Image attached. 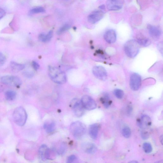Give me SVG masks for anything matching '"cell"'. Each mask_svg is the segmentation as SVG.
Here are the masks:
<instances>
[{"mask_svg": "<svg viewBox=\"0 0 163 163\" xmlns=\"http://www.w3.org/2000/svg\"><path fill=\"white\" fill-rule=\"evenodd\" d=\"M104 37L106 41L109 43H113L116 41V34L114 30L110 29L107 31L104 34Z\"/></svg>", "mask_w": 163, "mask_h": 163, "instance_id": "cell-15", "label": "cell"}, {"mask_svg": "<svg viewBox=\"0 0 163 163\" xmlns=\"http://www.w3.org/2000/svg\"><path fill=\"white\" fill-rule=\"evenodd\" d=\"M13 118L17 125L19 126H24L27 119V114L24 108L21 106L16 108L13 113Z\"/></svg>", "mask_w": 163, "mask_h": 163, "instance_id": "cell-4", "label": "cell"}, {"mask_svg": "<svg viewBox=\"0 0 163 163\" xmlns=\"http://www.w3.org/2000/svg\"><path fill=\"white\" fill-rule=\"evenodd\" d=\"M151 124V120L150 117L146 115H143L141 119L137 120L138 125L140 128H146Z\"/></svg>", "mask_w": 163, "mask_h": 163, "instance_id": "cell-13", "label": "cell"}, {"mask_svg": "<svg viewBox=\"0 0 163 163\" xmlns=\"http://www.w3.org/2000/svg\"><path fill=\"white\" fill-rule=\"evenodd\" d=\"M45 11V10L43 8L39 7L36 8L31 10L29 12V13L31 15H33L44 12Z\"/></svg>", "mask_w": 163, "mask_h": 163, "instance_id": "cell-27", "label": "cell"}, {"mask_svg": "<svg viewBox=\"0 0 163 163\" xmlns=\"http://www.w3.org/2000/svg\"><path fill=\"white\" fill-rule=\"evenodd\" d=\"M54 152L46 145H42L39 149V155L40 158L43 161L52 160L54 156Z\"/></svg>", "mask_w": 163, "mask_h": 163, "instance_id": "cell-7", "label": "cell"}, {"mask_svg": "<svg viewBox=\"0 0 163 163\" xmlns=\"http://www.w3.org/2000/svg\"><path fill=\"white\" fill-rule=\"evenodd\" d=\"M70 129L73 136L77 139L82 138L86 131L85 126L82 122L79 121L72 123L70 126Z\"/></svg>", "mask_w": 163, "mask_h": 163, "instance_id": "cell-3", "label": "cell"}, {"mask_svg": "<svg viewBox=\"0 0 163 163\" xmlns=\"http://www.w3.org/2000/svg\"><path fill=\"white\" fill-rule=\"evenodd\" d=\"M137 38V41L140 45L147 47L151 44V40L144 36L139 35Z\"/></svg>", "mask_w": 163, "mask_h": 163, "instance_id": "cell-19", "label": "cell"}, {"mask_svg": "<svg viewBox=\"0 0 163 163\" xmlns=\"http://www.w3.org/2000/svg\"><path fill=\"white\" fill-rule=\"evenodd\" d=\"M101 102L106 108H108L111 105L112 101L110 100L109 97L106 95L103 97L101 99Z\"/></svg>", "mask_w": 163, "mask_h": 163, "instance_id": "cell-23", "label": "cell"}, {"mask_svg": "<svg viewBox=\"0 0 163 163\" xmlns=\"http://www.w3.org/2000/svg\"><path fill=\"white\" fill-rule=\"evenodd\" d=\"M141 78L139 75L136 73L133 74L131 76L130 85L132 90L137 91L139 90L141 84Z\"/></svg>", "mask_w": 163, "mask_h": 163, "instance_id": "cell-10", "label": "cell"}, {"mask_svg": "<svg viewBox=\"0 0 163 163\" xmlns=\"http://www.w3.org/2000/svg\"><path fill=\"white\" fill-rule=\"evenodd\" d=\"M160 141L161 143L162 144V143H163V136L162 135H161V136L160 137Z\"/></svg>", "mask_w": 163, "mask_h": 163, "instance_id": "cell-38", "label": "cell"}, {"mask_svg": "<svg viewBox=\"0 0 163 163\" xmlns=\"http://www.w3.org/2000/svg\"><path fill=\"white\" fill-rule=\"evenodd\" d=\"M70 105L75 115L77 117L82 116L84 114L85 109L81 100L76 98L73 99L71 101Z\"/></svg>", "mask_w": 163, "mask_h": 163, "instance_id": "cell-5", "label": "cell"}, {"mask_svg": "<svg viewBox=\"0 0 163 163\" xmlns=\"http://www.w3.org/2000/svg\"><path fill=\"white\" fill-rule=\"evenodd\" d=\"M130 163H138V161H131L130 162Z\"/></svg>", "mask_w": 163, "mask_h": 163, "instance_id": "cell-39", "label": "cell"}, {"mask_svg": "<svg viewBox=\"0 0 163 163\" xmlns=\"http://www.w3.org/2000/svg\"><path fill=\"white\" fill-rule=\"evenodd\" d=\"M127 113L128 114H130L132 112V108L131 106H129L127 109Z\"/></svg>", "mask_w": 163, "mask_h": 163, "instance_id": "cell-37", "label": "cell"}, {"mask_svg": "<svg viewBox=\"0 0 163 163\" xmlns=\"http://www.w3.org/2000/svg\"><path fill=\"white\" fill-rule=\"evenodd\" d=\"M12 70L16 72H18L23 70L25 68V65L23 64L12 61L10 64Z\"/></svg>", "mask_w": 163, "mask_h": 163, "instance_id": "cell-21", "label": "cell"}, {"mask_svg": "<svg viewBox=\"0 0 163 163\" xmlns=\"http://www.w3.org/2000/svg\"><path fill=\"white\" fill-rule=\"evenodd\" d=\"M123 3L122 0H108L106 2V7L110 11H117L121 9Z\"/></svg>", "mask_w": 163, "mask_h": 163, "instance_id": "cell-12", "label": "cell"}, {"mask_svg": "<svg viewBox=\"0 0 163 163\" xmlns=\"http://www.w3.org/2000/svg\"><path fill=\"white\" fill-rule=\"evenodd\" d=\"M32 66L33 69L36 71L38 70L40 68V65L39 64L35 61H33L32 62Z\"/></svg>", "mask_w": 163, "mask_h": 163, "instance_id": "cell-33", "label": "cell"}, {"mask_svg": "<svg viewBox=\"0 0 163 163\" xmlns=\"http://www.w3.org/2000/svg\"><path fill=\"white\" fill-rule=\"evenodd\" d=\"M82 146L84 151L88 154H93L95 153L97 150L96 145L90 143L84 144Z\"/></svg>", "mask_w": 163, "mask_h": 163, "instance_id": "cell-16", "label": "cell"}, {"mask_svg": "<svg viewBox=\"0 0 163 163\" xmlns=\"http://www.w3.org/2000/svg\"><path fill=\"white\" fill-rule=\"evenodd\" d=\"M77 159V158L74 155H71L68 158L67 163H72L75 161Z\"/></svg>", "mask_w": 163, "mask_h": 163, "instance_id": "cell-31", "label": "cell"}, {"mask_svg": "<svg viewBox=\"0 0 163 163\" xmlns=\"http://www.w3.org/2000/svg\"><path fill=\"white\" fill-rule=\"evenodd\" d=\"M81 101L85 109L88 110H94L97 107L96 102L89 96H84L82 98Z\"/></svg>", "mask_w": 163, "mask_h": 163, "instance_id": "cell-8", "label": "cell"}, {"mask_svg": "<svg viewBox=\"0 0 163 163\" xmlns=\"http://www.w3.org/2000/svg\"><path fill=\"white\" fill-rule=\"evenodd\" d=\"M158 48L159 50L162 53L163 52V46L162 43H160L158 45Z\"/></svg>", "mask_w": 163, "mask_h": 163, "instance_id": "cell-36", "label": "cell"}, {"mask_svg": "<svg viewBox=\"0 0 163 163\" xmlns=\"http://www.w3.org/2000/svg\"><path fill=\"white\" fill-rule=\"evenodd\" d=\"M3 84L18 87L22 84V81L19 77L14 76H5L1 79Z\"/></svg>", "mask_w": 163, "mask_h": 163, "instance_id": "cell-6", "label": "cell"}, {"mask_svg": "<svg viewBox=\"0 0 163 163\" xmlns=\"http://www.w3.org/2000/svg\"><path fill=\"white\" fill-rule=\"evenodd\" d=\"M16 92L13 91L9 90L6 92L5 94V97L7 100L12 101L15 99L16 97Z\"/></svg>", "mask_w": 163, "mask_h": 163, "instance_id": "cell-22", "label": "cell"}, {"mask_svg": "<svg viewBox=\"0 0 163 163\" xmlns=\"http://www.w3.org/2000/svg\"><path fill=\"white\" fill-rule=\"evenodd\" d=\"M67 148L66 144L64 143H62L60 145L58 151H57L58 154L59 155H63L65 152Z\"/></svg>", "mask_w": 163, "mask_h": 163, "instance_id": "cell-29", "label": "cell"}, {"mask_svg": "<svg viewBox=\"0 0 163 163\" xmlns=\"http://www.w3.org/2000/svg\"><path fill=\"white\" fill-rule=\"evenodd\" d=\"M99 131V127L96 124L91 125L89 129V133L91 137L94 140L97 137Z\"/></svg>", "mask_w": 163, "mask_h": 163, "instance_id": "cell-17", "label": "cell"}, {"mask_svg": "<svg viewBox=\"0 0 163 163\" xmlns=\"http://www.w3.org/2000/svg\"><path fill=\"white\" fill-rule=\"evenodd\" d=\"M65 1H69V0H65Z\"/></svg>", "mask_w": 163, "mask_h": 163, "instance_id": "cell-40", "label": "cell"}, {"mask_svg": "<svg viewBox=\"0 0 163 163\" xmlns=\"http://www.w3.org/2000/svg\"><path fill=\"white\" fill-rule=\"evenodd\" d=\"M5 57L4 54L0 52V66H2L5 63Z\"/></svg>", "mask_w": 163, "mask_h": 163, "instance_id": "cell-30", "label": "cell"}, {"mask_svg": "<svg viewBox=\"0 0 163 163\" xmlns=\"http://www.w3.org/2000/svg\"><path fill=\"white\" fill-rule=\"evenodd\" d=\"M143 148L146 153H150L152 151V147L151 144L148 142H145L143 145Z\"/></svg>", "mask_w": 163, "mask_h": 163, "instance_id": "cell-26", "label": "cell"}, {"mask_svg": "<svg viewBox=\"0 0 163 163\" xmlns=\"http://www.w3.org/2000/svg\"><path fill=\"white\" fill-rule=\"evenodd\" d=\"M114 93L115 96L119 99H121L124 96V92L120 89H116L114 90Z\"/></svg>", "mask_w": 163, "mask_h": 163, "instance_id": "cell-28", "label": "cell"}, {"mask_svg": "<svg viewBox=\"0 0 163 163\" xmlns=\"http://www.w3.org/2000/svg\"><path fill=\"white\" fill-rule=\"evenodd\" d=\"M48 72L50 78L54 82L59 85H63L66 83V75L64 72L59 68L49 66Z\"/></svg>", "mask_w": 163, "mask_h": 163, "instance_id": "cell-1", "label": "cell"}, {"mask_svg": "<svg viewBox=\"0 0 163 163\" xmlns=\"http://www.w3.org/2000/svg\"><path fill=\"white\" fill-rule=\"evenodd\" d=\"M24 75L26 77L30 78L32 77L33 75V72L29 71H26L24 72Z\"/></svg>", "mask_w": 163, "mask_h": 163, "instance_id": "cell-35", "label": "cell"}, {"mask_svg": "<svg viewBox=\"0 0 163 163\" xmlns=\"http://www.w3.org/2000/svg\"><path fill=\"white\" fill-rule=\"evenodd\" d=\"M53 34V31L52 30L50 31L47 34L44 33H41L39 36V39L43 42H49L52 39Z\"/></svg>", "mask_w": 163, "mask_h": 163, "instance_id": "cell-20", "label": "cell"}, {"mask_svg": "<svg viewBox=\"0 0 163 163\" xmlns=\"http://www.w3.org/2000/svg\"><path fill=\"white\" fill-rule=\"evenodd\" d=\"M104 12L102 10H95L92 12L88 17V21L92 24H95L103 18Z\"/></svg>", "mask_w": 163, "mask_h": 163, "instance_id": "cell-11", "label": "cell"}, {"mask_svg": "<svg viewBox=\"0 0 163 163\" xmlns=\"http://www.w3.org/2000/svg\"><path fill=\"white\" fill-rule=\"evenodd\" d=\"M122 134L125 138H128L130 137L131 134L130 128L127 127H124L122 130Z\"/></svg>", "mask_w": 163, "mask_h": 163, "instance_id": "cell-25", "label": "cell"}, {"mask_svg": "<svg viewBox=\"0 0 163 163\" xmlns=\"http://www.w3.org/2000/svg\"><path fill=\"white\" fill-rule=\"evenodd\" d=\"M5 14L6 12L5 10L0 7V20L5 16Z\"/></svg>", "mask_w": 163, "mask_h": 163, "instance_id": "cell-34", "label": "cell"}, {"mask_svg": "<svg viewBox=\"0 0 163 163\" xmlns=\"http://www.w3.org/2000/svg\"><path fill=\"white\" fill-rule=\"evenodd\" d=\"M92 71L94 75L98 79L102 81L106 79L107 73L103 67L99 66H94Z\"/></svg>", "mask_w": 163, "mask_h": 163, "instance_id": "cell-9", "label": "cell"}, {"mask_svg": "<svg viewBox=\"0 0 163 163\" xmlns=\"http://www.w3.org/2000/svg\"><path fill=\"white\" fill-rule=\"evenodd\" d=\"M149 134L147 132L143 131L141 133L142 138L144 140L147 139L149 137Z\"/></svg>", "mask_w": 163, "mask_h": 163, "instance_id": "cell-32", "label": "cell"}, {"mask_svg": "<svg viewBox=\"0 0 163 163\" xmlns=\"http://www.w3.org/2000/svg\"><path fill=\"white\" fill-rule=\"evenodd\" d=\"M147 29L151 37L154 39H158L161 35V31L158 27L151 25L147 26Z\"/></svg>", "mask_w": 163, "mask_h": 163, "instance_id": "cell-14", "label": "cell"}, {"mask_svg": "<svg viewBox=\"0 0 163 163\" xmlns=\"http://www.w3.org/2000/svg\"><path fill=\"white\" fill-rule=\"evenodd\" d=\"M71 25L69 23H66L64 25L58 30L57 34L60 35L67 30H68L71 28Z\"/></svg>", "mask_w": 163, "mask_h": 163, "instance_id": "cell-24", "label": "cell"}, {"mask_svg": "<svg viewBox=\"0 0 163 163\" xmlns=\"http://www.w3.org/2000/svg\"><path fill=\"white\" fill-rule=\"evenodd\" d=\"M139 46L137 40H131L128 41L124 46L126 55L131 58L135 57L137 55L139 51Z\"/></svg>", "mask_w": 163, "mask_h": 163, "instance_id": "cell-2", "label": "cell"}, {"mask_svg": "<svg viewBox=\"0 0 163 163\" xmlns=\"http://www.w3.org/2000/svg\"><path fill=\"white\" fill-rule=\"evenodd\" d=\"M44 128L47 133H50L55 131L56 126L55 122L53 121H47L44 124Z\"/></svg>", "mask_w": 163, "mask_h": 163, "instance_id": "cell-18", "label": "cell"}]
</instances>
